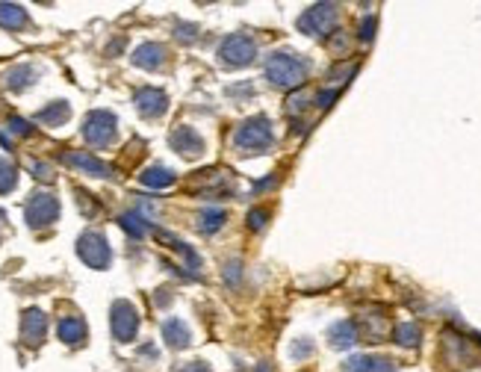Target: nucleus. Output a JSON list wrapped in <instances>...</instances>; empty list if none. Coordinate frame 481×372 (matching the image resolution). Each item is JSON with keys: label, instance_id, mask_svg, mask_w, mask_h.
I'll list each match as a JSON object with an SVG mask.
<instances>
[{"label": "nucleus", "instance_id": "obj_24", "mask_svg": "<svg viewBox=\"0 0 481 372\" xmlns=\"http://www.w3.org/2000/svg\"><path fill=\"white\" fill-rule=\"evenodd\" d=\"M221 225H225V210H204L198 216V228L204 233H216Z\"/></svg>", "mask_w": 481, "mask_h": 372}, {"label": "nucleus", "instance_id": "obj_3", "mask_svg": "<svg viewBox=\"0 0 481 372\" xmlns=\"http://www.w3.org/2000/svg\"><path fill=\"white\" fill-rule=\"evenodd\" d=\"M254 59H257V45H254L251 36L233 33L219 47V62L228 68H245V65H251Z\"/></svg>", "mask_w": 481, "mask_h": 372}, {"label": "nucleus", "instance_id": "obj_33", "mask_svg": "<svg viewBox=\"0 0 481 372\" xmlns=\"http://www.w3.org/2000/svg\"><path fill=\"white\" fill-rule=\"evenodd\" d=\"M287 104H290V107H287V109H290V113H301V109L307 107V95H292V98H290V101H287Z\"/></svg>", "mask_w": 481, "mask_h": 372}, {"label": "nucleus", "instance_id": "obj_14", "mask_svg": "<svg viewBox=\"0 0 481 372\" xmlns=\"http://www.w3.org/2000/svg\"><path fill=\"white\" fill-rule=\"evenodd\" d=\"M163 340L171 346V349H187V346L192 343V334L187 328V322L180 319H166L163 322Z\"/></svg>", "mask_w": 481, "mask_h": 372}, {"label": "nucleus", "instance_id": "obj_19", "mask_svg": "<svg viewBox=\"0 0 481 372\" xmlns=\"http://www.w3.org/2000/svg\"><path fill=\"white\" fill-rule=\"evenodd\" d=\"M0 27H6V30L27 27V9L18 3H0Z\"/></svg>", "mask_w": 481, "mask_h": 372}, {"label": "nucleus", "instance_id": "obj_36", "mask_svg": "<svg viewBox=\"0 0 481 372\" xmlns=\"http://www.w3.org/2000/svg\"><path fill=\"white\" fill-rule=\"evenodd\" d=\"M257 372H269V369H266V366H260V369H257Z\"/></svg>", "mask_w": 481, "mask_h": 372}, {"label": "nucleus", "instance_id": "obj_25", "mask_svg": "<svg viewBox=\"0 0 481 372\" xmlns=\"http://www.w3.org/2000/svg\"><path fill=\"white\" fill-rule=\"evenodd\" d=\"M15 183H18L15 166H12L6 157H0V195H3V192H12V189H15Z\"/></svg>", "mask_w": 481, "mask_h": 372}, {"label": "nucleus", "instance_id": "obj_1", "mask_svg": "<svg viewBox=\"0 0 481 372\" xmlns=\"http://www.w3.org/2000/svg\"><path fill=\"white\" fill-rule=\"evenodd\" d=\"M307 71H310V65H307V59L295 56L290 51H278L269 56L266 62V77L272 86H278V89H292V86H299L307 80Z\"/></svg>", "mask_w": 481, "mask_h": 372}, {"label": "nucleus", "instance_id": "obj_30", "mask_svg": "<svg viewBox=\"0 0 481 372\" xmlns=\"http://www.w3.org/2000/svg\"><path fill=\"white\" fill-rule=\"evenodd\" d=\"M307 355H313V343L301 340V343H295V346H292V357H299V361H304Z\"/></svg>", "mask_w": 481, "mask_h": 372}, {"label": "nucleus", "instance_id": "obj_4", "mask_svg": "<svg viewBox=\"0 0 481 372\" xmlns=\"http://www.w3.org/2000/svg\"><path fill=\"white\" fill-rule=\"evenodd\" d=\"M83 139L95 148L109 145L116 139V116L107 113V109H92L83 121Z\"/></svg>", "mask_w": 481, "mask_h": 372}, {"label": "nucleus", "instance_id": "obj_13", "mask_svg": "<svg viewBox=\"0 0 481 372\" xmlns=\"http://www.w3.org/2000/svg\"><path fill=\"white\" fill-rule=\"evenodd\" d=\"M163 62H166V47L157 42H145L133 51V65H139L145 71H157Z\"/></svg>", "mask_w": 481, "mask_h": 372}, {"label": "nucleus", "instance_id": "obj_32", "mask_svg": "<svg viewBox=\"0 0 481 372\" xmlns=\"http://www.w3.org/2000/svg\"><path fill=\"white\" fill-rule=\"evenodd\" d=\"M30 171H33L36 178H42V180H51L54 178L51 175V166H47V163H30Z\"/></svg>", "mask_w": 481, "mask_h": 372}, {"label": "nucleus", "instance_id": "obj_6", "mask_svg": "<svg viewBox=\"0 0 481 372\" xmlns=\"http://www.w3.org/2000/svg\"><path fill=\"white\" fill-rule=\"evenodd\" d=\"M59 216V198L51 192H33L27 201V222L30 228H47Z\"/></svg>", "mask_w": 481, "mask_h": 372}, {"label": "nucleus", "instance_id": "obj_35", "mask_svg": "<svg viewBox=\"0 0 481 372\" xmlns=\"http://www.w3.org/2000/svg\"><path fill=\"white\" fill-rule=\"evenodd\" d=\"M272 183H275V175H272V178H266V180H260V183H257V186H254V192H263V189H269V186H272Z\"/></svg>", "mask_w": 481, "mask_h": 372}, {"label": "nucleus", "instance_id": "obj_10", "mask_svg": "<svg viewBox=\"0 0 481 372\" xmlns=\"http://www.w3.org/2000/svg\"><path fill=\"white\" fill-rule=\"evenodd\" d=\"M168 142L183 157H198V154H204V139L198 136V130H192V127H178L175 133L168 136Z\"/></svg>", "mask_w": 481, "mask_h": 372}, {"label": "nucleus", "instance_id": "obj_27", "mask_svg": "<svg viewBox=\"0 0 481 372\" xmlns=\"http://www.w3.org/2000/svg\"><path fill=\"white\" fill-rule=\"evenodd\" d=\"M337 95H340V89H325V92H319L316 95V107H322V109H328L331 104L337 101Z\"/></svg>", "mask_w": 481, "mask_h": 372}, {"label": "nucleus", "instance_id": "obj_31", "mask_svg": "<svg viewBox=\"0 0 481 372\" xmlns=\"http://www.w3.org/2000/svg\"><path fill=\"white\" fill-rule=\"evenodd\" d=\"M372 36H375V18H363V21H361V39L369 42Z\"/></svg>", "mask_w": 481, "mask_h": 372}, {"label": "nucleus", "instance_id": "obj_17", "mask_svg": "<svg viewBox=\"0 0 481 372\" xmlns=\"http://www.w3.org/2000/svg\"><path fill=\"white\" fill-rule=\"evenodd\" d=\"M349 372H396L387 357H369V355H361V357H352L349 364H345Z\"/></svg>", "mask_w": 481, "mask_h": 372}, {"label": "nucleus", "instance_id": "obj_11", "mask_svg": "<svg viewBox=\"0 0 481 372\" xmlns=\"http://www.w3.org/2000/svg\"><path fill=\"white\" fill-rule=\"evenodd\" d=\"M65 163L74 166V169H80V171H86V175H92V178H109V175H113V169H109L104 160H97L92 154H83V151H68Z\"/></svg>", "mask_w": 481, "mask_h": 372}, {"label": "nucleus", "instance_id": "obj_22", "mask_svg": "<svg viewBox=\"0 0 481 372\" xmlns=\"http://www.w3.org/2000/svg\"><path fill=\"white\" fill-rule=\"evenodd\" d=\"M419 337H423V331H419L416 322H402V325L396 328V343L404 346V349H416Z\"/></svg>", "mask_w": 481, "mask_h": 372}, {"label": "nucleus", "instance_id": "obj_18", "mask_svg": "<svg viewBox=\"0 0 481 372\" xmlns=\"http://www.w3.org/2000/svg\"><path fill=\"white\" fill-rule=\"evenodd\" d=\"M139 180H142V186H148V189H166V186L175 183V171H168L166 166H151V169L142 171Z\"/></svg>", "mask_w": 481, "mask_h": 372}, {"label": "nucleus", "instance_id": "obj_29", "mask_svg": "<svg viewBox=\"0 0 481 372\" xmlns=\"http://www.w3.org/2000/svg\"><path fill=\"white\" fill-rule=\"evenodd\" d=\"M239 278H242V263H237V260H233V263H228V266H225V281L237 284Z\"/></svg>", "mask_w": 481, "mask_h": 372}, {"label": "nucleus", "instance_id": "obj_34", "mask_svg": "<svg viewBox=\"0 0 481 372\" xmlns=\"http://www.w3.org/2000/svg\"><path fill=\"white\" fill-rule=\"evenodd\" d=\"M178 372H213V369H210V364H204V361H192L187 366H180Z\"/></svg>", "mask_w": 481, "mask_h": 372}, {"label": "nucleus", "instance_id": "obj_8", "mask_svg": "<svg viewBox=\"0 0 481 372\" xmlns=\"http://www.w3.org/2000/svg\"><path fill=\"white\" fill-rule=\"evenodd\" d=\"M334 24H337V6L334 3H319V6H310L299 18V30L307 33V36H325Z\"/></svg>", "mask_w": 481, "mask_h": 372}, {"label": "nucleus", "instance_id": "obj_20", "mask_svg": "<svg viewBox=\"0 0 481 372\" xmlns=\"http://www.w3.org/2000/svg\"><path fill=\"white\" fill-rule=\"evenodd\" d=\"M71 116V107L65 101H54L51 107H45L36 113V121H42V124H51V127H56V124H65Z\"/></svg>", "mask_w": 481, "mask_h": 372}, {"label": "nucleus", "instance_id": "obj_28", "mask_svg": "<svg viewBox=\"0 0 481 372\" xmlns=\"http://www.w3.org/2000/svg\"><path fill=\"white\" fill-rule=\"evenodd\" d=\"M9 130L12 133H18V136H30L33 133V127L24 118H9Z\"/></svg>", "mask_w": 481, "mask_h": 372}, {"label": "nucleus", "instance_id": "obj_26", "mask_svg": "<svg viewBox=\"0 0 481 372\" xmlns=\"http://www.w3.org/2000/svg\"><path fill=\"white\" fill-rule=\"evenodd\" d=\"M266 222H269V210H251V213H249V225H251L254 231L266 228Z\"/></svg>", "mask_w": 481, "mask_h": 372}, {"label": "nucleus", "instance_id": "obj_5", "mask_svg": "<svg viewBox=\"0 0 481 372\" xmlns=\"http://www.w3.org/2000/svg\"><path fill=\"white\" fill-rule=\"evenodd\" d=\"M77 254L86 266H92V269H107L109 266V260H113V251H109V242L104 233H97V231H89V233H83V237L77 240Z\"/></svg>", "mask_w": 481, "mask_h": 372}, {"label": "nucleus", "instance_id": "obj_21", "mask_svg": "<svg viewBox=\"0 0 481 372\" xmlns=\"http://www.w3.org/2000/svg\"><path fill=\"white\" fill-rule=\"evenodd\" d=\"M30 83H36V68L33 65H18V68H12L6 74V86H9V89H15V92L27 89Z\"/></svg>", "mask_w": 481, "mask_h": 372}, {"label": "nucleus", "instance_id": "obj_9", "mask_svg": "<svg viewBox=\"0 0 481 372\" xmlns=\"http://www.w3.org/2000/svg\"><path fill=\"white\" fill-rule=\"evenodd\" d=\"M133 104H136V109L145 118H157V116H163L168 109V98H166V92L145 86V89H139L136 95H133Z\"/></svg>", "mask_w": 481, "mask_h": 372}, {"label": "nucleus", "instance_id": "obj_16", "mask_svg": "<svg viewBox=\"0 0 481 372\" xmlns=\"http://www.w3.org/2000/svg\"><path fill=\"white\" fill-rule=\"evenodd\" d=\"M59 340L68 343V346H80L86 340V322L77 319V316H65V319H59Z\"/></svg>", "mask_w": 481, "mask_h": 372}, {"label": "nucleus", "instance_id": "obj_7", "mask_svg": "<svg viewBox=\"0 0 481 372\" xmlns=\"http://www.w3.org/2000/svg\"><path fill=\"white\" fill-rule=\"evenodd\" d=\"M109 322H113V337L118 343H130L133 337H136L139 331V313L136 307H133L130 302H116L113 310H109Z\"/></svg>", "mask_w": 481, "mask_h": 372}, {"label": "nucleus", "instance_id": "obj_12", "mask_svg": "<svg viewBox=\"0 0 481 372\" xmlns=\"http://www.w3.org/2000/svg\"><path fill=\"white\" fill-rule=\"evenodd\" d=\"M47 334V316L42 310H27L24 313V322H21V337L27 340L30 346H39Z\"/></svg>", "mask_w": 481, "mask_h": 372}, {"label": "nucleus", "instance_id": "obj_15", "mask_svg": "<svg viewBox=\"0 0 481 372\" xmlns=\"http://www.w3.org/2000/svg\"><path fill=\"white\" fill-rule=\"evenodd\" d=\"M328 340H331L334 349H349V346L357 343V325L352 319H342V322H337V325H331Z\"/></svg>", "mask_w": 481, "mask_h": 372}, {"label": "nucleus", "instance_id": "obj_23", "mask_svg": "<svg viewBox=\"0 0 481 372\" xmlns=\"http://www.w3.org/2000/svg\"><path fill=\"white\" fill-rule=\"evenodd\" d=\"M121 228H125L133 240H142L151 225H148L145 216H139V213H125V216H121Z\"/></svg>", "mask_w": 481, "mask_h": 372}, {"label": "nucleus", "instance_id": "obj_2", "mask_svg": "<svg viewBox=\"0 0 481 372\" xmlns=\"http://www.w3.org/2000/svg\"><path fill=\"white\" fill-rule=\"evenodd\" d=\"M272 142V124H269L266 116H254L249 121H242L237 127V136H233V145L239 148V151H263Z\"/></svg>", "mask_w": 481, "mask_h": 372}]
</instances>
